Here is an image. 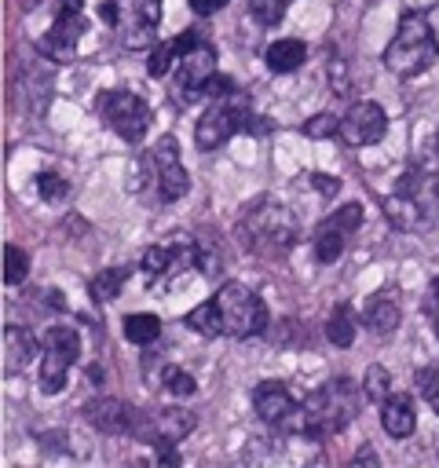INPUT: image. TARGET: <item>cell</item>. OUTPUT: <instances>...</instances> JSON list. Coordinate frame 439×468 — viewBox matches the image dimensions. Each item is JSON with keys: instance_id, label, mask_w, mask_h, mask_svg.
<instances>
[{"instance_id": "obj_32", "label": "cell", "mask_w": 439, "mask_h": 468, "mask_svg": "<svg viewBox=\"0 0 439 468\" xmlns=\"http://www.w3.org/2000/svg\"><path fill=\"white\" fill-rule=\"evenodd\" d=\"M304 135H307V139H329V135H340V117H333V113H315V117L304 124Z\"/></svg>"}, {"instance_id": "obj_16", "label": "cell", "mask_w": 439, "mask_h": 468, "mask_svg": "<svg viewBox=\"0 0 439 468\" xmlns=\"http://www.w3.org/2000/svg\"><path fill=\"white\" fill-rule=\"evenodd\" d=\"M84 33V15H59L55 11V22L51 29L40 37V51L51 58V62H70L77 55V37Z\"/></svg>"}, {"instance_id": "obj_33", "label": "cell", "mask_w": 439, "mask_h": 468, "mask_svg": "<svg viewBox=\"0 0 439 468\" xmlns=\"http://www.w3.org/2000/svg\"><path fill=\"white\" fill-rule=\"evenodd\" d=\"M37 186H40V197H44V201H62V197H66V190H70V186H66V179H62L59 172H44Z\"/></svg>"}, {"instance_id": "obj_40", "label": "cell", "mask_w": 439, "mask_h": 468, "mask_svg": "<svg viewBox=\"0 0 439 468\" xmlns=\"http://www.w3.org/2000/svg\"><path fill=\"white\" fill-rule=\"evenodd\" d=\"M428 406H432V410L439 413V395H432V399H428Z\"/></svg>"}, {"instance_id": "obj_7", "label": "cell", "mask_w": 439, "mask_h": 468, "mask_svg": "<svg viewBox=\"0 0 439 468\" xmlns=\"http://www.w3.org/2000/svg\"><path fill=\"white\" fill-rule=\"evenodd\" d=\"M80 355V336L73 325H51L44 329V355H40V391L59 395L66 388L70 366Z\"/></svg>"}, {"instance_id": "obj_18", "label": "cell", "mask_w": 439, "mask_h": 468, "mask_svg": "<svg viewBox=\"0 0 439 468\" xmlns=\"http://www.w3.org/2000/svg\"><path fill=\"white\" fill-rule=\"evenodd\" d=\"M380 428H384L391 439H406V435H413V428H417L413 399L402 395V391H391V395L380 402Z\"/></svg>"}, {"instance_id": "obj_6", "label": "cell", "mask_w": 439, "mask_h": 468, "mask_svg": "<svg viewBox=\"0 0 439 468\" xmlns=\"http://www.w3.org/2000/svg\"><path fill=\"white\" fill-rule=\"evenodd\" d=\"M161 4L165 0H106L99 4V18L121 33L124 48H150L157 40L161 26Z\"/></svg>"}, {"instance_id": "obj_9", "label": "cell", "mask_w": 439, "mask_h": 468, "mask_svg": "<svg viewBox=\"0 0 439 468\" xmlns=\"http://www.w3.org/2000/svg\"><path fill=\"white\" fill-rule=\"evenodd\" d=\"M172 73H176V91H179V99H183V102H198V99L209 91L212 77H216V48L198 37V40L179 55V62H176Z\"/></svg>"}, {"instance_id": "obj_20", "label": "cell", "mask_w": 439, "mask_h": 468, "mask_svg": "<svg viewBox=\"0 0 439 468\" xmlns=\"http://www.w3.org/2000/svg\"><path fill=\"white\" fill-rule=\"evenodd\" d=\"M263 62L271 73H293L307 62V44L296 40V37H278L267 51H263Z\"/></svg>"}, {"instance_id": "obj_38", "label": "cell", "mask_w": 439, "mask_h": 468, "mask_svg": "<svg viewBox=\"0 0 439 468\" xmlns=\"http://www.w3.org/2000/svg\"><path fill=\"white\" fill-rule=\"evenodd\" d=\"M424 15H428V26H432V37H435V44H439V4H432V7L424 11Z\"/></svg>"}, {"instance_id": "obj_25", "label": "cell", "mask_w": 439, "mask_h": 468, "mask_svg": "<svg viewBox=\"0 0 439 468\" xmlns=\"http://www.w3.org/2000/svg\"><path fill=\"white\" fill-rule=\"evenodd\" d=\"M183 325H190V329L201 333V336H223V318H220L216 300H205V303H198L194 311H187Z\"/></svg>"}, {"instance_id": "obj_35", "label": "cell", "mask_w": 439, "mask_h": 468, "mask_svg": "<svg viewBox=\"0 0 439 468\" xmlns=\"http://www.w3.org/2000/svg\"><path fill=\"white\" fill-rule=\"evenodd\" d=\"M424 314L432 318V329H435V336H439V278L432 282V289H428V296H424Z\"/></svg>"}, {"instance_id": "obj_14", "label": "cell", "mask_w": 439, "mask_h": 468, "mask_svg": "<svg viewBox=\"0 0 439 468\" xmlns=\"http://www.w3.org/2000/svg\"><path fill=\"white\" fill-rule=\"evenodd\" d=\"M384 132H388V113L373 99L351 102L348 113L340 117V139L348 146H373L384 139Z\"/></svg>"}, {"instance_id": "obj_22", "label": "cell", "mask_w": 439, "mask_h": 468, "mask_svg": "<svg viewBox=\"0 0 439 468\" xmlns=\"http://www.w3.org/2000/svg\"><path fill=\"white\" fill-rule=\"evenodd\" d=\"M366 329L369 333H377V336H388L391 329H399V303L391 300V296H373L369 303H366Z\"/></svg>"}, {"instance_id": "obj_2", "label": "cell", "mask_w": 439, "mask_h": 468, "mask_svg": "<svg viewBox=\"0 0 439 468\" xmlns=\"http://www.w3.org/2000/svg\"><path fill=\"white\" fill-rule=\"evenodd\" d=\"M384 216L391 219V227L410 234L439 227V179L421 168L402 172L395 190L384 197Z\"/></svg>"}, {"instance_id": "obj_30", "label": "cell", "mask_w": 439, "mask_h": 468, "mask_svg": "<svg viewBox=\"0 0 439 468\" xmlns=\"http://www.w3.org/2000/svg\"><path fill=\"white\" fill-rule=\"evenodd\" d=\"M161 384H165L172 395H179V399H187V395L198 391V380H194L187 369H179V366H165V369H161Z\"/></svg>"}, {"instance_id": "obj_13", "label": "cell", "mask_w": 439, "mask_h": 468, "mask_svg": "<svg viewBox=\"0 0 439 468\" xmlns=\"http://www.w3.org/2000/svg\"><path fill=\"white\" fill-rule=\"evenodd\" d=\"M150 165H154V179H157V194L161 201H179L190 190V176L179 161V143L172 135H161L157 146L150 150Z\"/></svg>"}, {"instance_id": "obj_36", "label": "cell", "mask_w": 439, "mask_h": 468, "mask_svg": "<svg viewBox=\"0 0 439 468\" xmlns=\"http://www.w3.org/2000/svg\"><path fill=\"white\" fill-rule=\"evenodd\" d=\"M190 4V11L194 15H201V18H209V15H216V11H223L230 0H187Z\"/></svg>"}, {"instance_id": "obj_34", "label": "cell", "mask_w": 439, "mask_h": 468, "mask_svg": "<svg viewBox=\"0 0 439 468\" xmlns=\"http://www.w3.org/2000/svg\"><path fill=\"white\" fill-rule=\"evenodd\" d=\"M417 391L424 395V399H432V395H439V362H428L424 369H417Z\"/></svg>"}, {"instance_id": "obj_27", "label": "cell", "mask_w": 439, "mask_h": 468, "mask_svg": "<svg viewBox=\"0 0 439 468\" xmlns=\"http://www.w3.org/2000/svg\"><path fill=\"white\" fill-rule=\"evenodd\" d=\"M124 336H128L132 344H154V340L161 336V318H157V314H146V311L128 314V318H124Z\"/></svg>"}, {"instance_id": "obj_8", "label": "cell", "mask_w": 439, "mask_h": 468, "mask_svg": "<svg viewBox=\"0 0 439 468\" xmlns=\"http://www.w3.org/2000/svg\"><path fill=\"white\" fill-rule=\"evenodd\" d=\"M99 113L102 121L124 139V143H139L154 121L150 106L135 95V91H124V88H110L99 95Z\"/></svg>"}, {"instance_id": "obj_11", "label": "cell", "mask_w": 439, "mask_h": 468, "mask_svg": "<svg viewBox=\"0 0 439 468\" xmlns=\"http://www.w3.org/2000/svg\"><path fill=\"white\" fill-rule=\"evenodd\" d=\"M359 223H362V205H359V201H348V205H340L337 212H329V216L315 227V238H311L315 260H318V263H333V260L344 252L348 238L359 230Z\"/></svg>"}, {"instance_id": "obj_24", "label": "cell", "mask_w": 439, "mask_h": 468, "mask_svg": "<svg viewBox=\"0 0 439 468\" xmlns=\"http://www.w3.org/2000/svg\"><path fill=\"white\" fill-rule=\"evenodd\" d=\"M128 267H102L95 278H91V300H99V303H106V300H117L121 296V289H124V282H128Z\"/></svg>"}, {"instance_id": "obj_37", "label": "cell", "mask_w": 439, "mask_h": 468, "mask_svg": "<svg viewBox=\"0 0 439 468\" xmlns=\"http://www.w3.org/2000/svg\"><path fill=\"white\" fill-rule=\"evenodd\" d=\"M307 183H311L315 190H322V194H337V190H340V179H333V176H322V172L307 176Z\"/></svg>"}, {"instance_id": "obj_26", "label": "cell", "mask_w": 439, "mask_h": 468, "mask_svg": "<svg viewBox=\"0 0 439 468\" xmlns=\"http://www.w3.org/2000/svg\"><path fill=\"white\" fill-rule=\"evenodd\" d=\"M326 336H329V344H337V347H351V340H355V314H351L348 303H337V307L329 311V318H326Z\"/></svg>"}, {"instance_id": "obj_19", "label": "cell", "mask_w": 439, "mask_h": 468, "mask_svg": "<svg viewBox=\"0 0 439 468\" xmlns=\"http://www.w3.org/2000/svg\"><path fill=\"white\" fill-rule=\"evenodd\" d=\"M194 431V413H187V410H161V413H154L150 417V442L157 446V442H183L187 435Z\"/></svg>"}, {"instance_id": "obj_31", "label": "cell", "mask_w": 439, "mask_h": 468, "mask_svg": "<svg viewBox=\"0 0 439 468\" xmlns=\"http://www.w3.org/2000/svg\"><path fill=\"white\" fill-rule=\"evenodd\" d=\"M285 7H289V0H249V15L260 26H278L285 18Z\"/></svg>"}, {"instance_id": "obj_3", "label": "cell", "mask_w": 439, "mask_h": 468, "mask_svg": "<svg viewBox=\"0 0 439 468\" xmlns=\"http://www.w3.org/2000/svg\"><path fill=\"white\" fill-rule=\"evenodd\" d=\"M296 230V216L274 197H256L238 216V238L252 252H285L293 249Z\"/></svg>"}, {"instance_id": "obj_28", "label": "cell", "mask_w": 439, "mask_h": 468, "mask_svg": "<svg viewBox=\"0 0 439 468\" xmlns=\"http://www.w3.org/2000/svg\"><path fill=\"white\" fill-rule=\"evenodd\" d=\"M362 391H366V402H384L391 391H395V384H391V373L384 369V366H366V377H362Z\"/></svg>"}, {"instance_id": "obj_23", "label": "cell", "mask_w": 439, "mask_h": 468, "mask_svg": "<svg viewBox=\"0 0 439 468\" xmlns=\"http://www.w3.org/2000/svg\"><path fill=\"white\" fill-rule=\"evenodd\" d=\"M33 355V340L22 325H4V373H18Z\"/></svg>"}, {"instance_id": "obj_39", "label": "cell", "mask_w": 439, "mask_h": 468, "mask_svg": "<svg viewBox=\"0 0 439 468\" xmlns=\"http://www.w3.org/2000/svg\"><path fill=\"white\" fill-rule=\"evenodd\" d=\"M366 461H369V464H377V461H380V457H377V453H373V450H369V446H362V450H359V453H355V464H366Z\"/></svg>"}, {"instance_id": "obj_12", "label": "cell", "mask_w": 439, "mask_h": 468, "mask_svg": "<svg viewBox=\"0 0 439 468\" xmlns=\"http://www.w3.org/2000/svg\"><path fill=\"white\" fill-rule=\"evenodd\" d=\"M179 267H201V241H194L190 234H168L165 241H157L143 252L146 278H165Z\"/></svg>"}, {"instance_id": "obj_15", "label": "cell", "mask_w": 439, "mask_h": 468, "mask_svg": "<svg viewBox=\"0 0 439 468\" xmlns=\"http://www.w3.org/2000/svg\"><path fill=\"white\" fill-rule=\"evenodd\" d=\"M84 417H88L91 428H99L106 435H132L135 420H139V410L121 402V399H91L84 406Z\"/></svg>"}, {"instance_id": "obj_29", "label": "cell", "mask_w": 439, "mask_h": 468, "mask_svg": "<svg viewBox=\"0 0 439 468\" xmlns=\"http://www.w3.org/2000/svg\"><path fill=\"white\" fill-rule=\"evenodd\" d=\"M26 274H29V256L18 249V245H4V282L7 285H22L26 282Z\"/></svg>"}, {"instance_id": "obj_17", "label": "cell", "mask_w": 439, "mask_h": 468, "mask_svg": "<svg viewBox=\"0 0 439 468\" xmlns=\"http://www.w3.org/2000/svg\"><path fill=\"white\" fill-rule=\"evenodd\" d=\"M252 410H256L260 420H267V424L278 428L296 410V399H293V391L282 380H260L252 388Z\"/></svg>"}, {"instance_id": "obj_1", "label": "cell", "mask_w": 439, "mask_h": 468, "mask_svg": "<svg viewBox=\"0 0 439 468\" xmlns=\"http://www.w3.org/2000/svg\"><path fill=\"white\" fill-rule=\"evenodd\" d=\"M362 399H366L362 384H355V380H348V377L326 380V384L315 388L304 402H296V410L278 424V431L300 435V439H329V435L344 431V428L355 420Z\"/></svg>"}, {"instance_id": "obj_4", "label": "cell", "mask_w": 439, "mask_h": 468, "mask_svg": "<svg viewBox=\"0 0 439 468\" xmlns=\"http://www.w3.org/2000/svg\"><path fill=\"white\" fill-rule=\"evenodd\" d=\"M439 55V44L432 37L428 15L424 11H402L399 29L391 37V44L384 48V66L399 77H413L421 69H428Z\"/></svg>"}, {"instance_id": "obj_41", "label": "cell", "mask_w": 439, "mask_h": 468, "mask_svg": "<svg viewBox=\"0 0 439 468\" xmlns=\"http://www.w3.org/2000/svg\"><path fill=\"white\" fill-rule=\"evenodd\" d=\"M435 150H439V132H435Z\"/></svg>"}, {"instance_id": "obj_21", "label": "cell", "mask_w": 439, "mask_h": 468, "mask_svg": "<svg viewBox=\"0 0 439 468\" xmlns=\"http://www.w3.org/2000/svg\"><path fill=\"white\" fill-rule=\"evenodd\" d=\"M198 40V33H179V37H172V40H161L154 51H150V62H146V73L154 77V80H161V77H168L172 69H176V62H179V55L190 48Z\"/></svg>"}, {"instance_id": "obj_10", "label": "cell", "mask_w": 439, "mask_h": 468, "mask_svg": "<svg viewBox=\"0 0 439 468\" xmlns=\"http://www.w3.org/2000/svg\"><path fill=\"white\" fill-rule=\"evenodd\" d=\"M245 121H249V106L230 102V95H227V99H216V102L198 117V128H194L198 150H220L238 128H245Z\"/></svg>"}, {"instance_id": "obj_5", "label": "cell", "mask_w": 439, "mask_h": 468, "mask_svg": "<svg viewBox=\"0 0 439 468\" xmlns=\"http://www.w3.org/2000/svg\"><path fill=\"white\" fill-rule=\"evenodd\" d=\"M212 300H216L220 318H223V336L249 340V336H260V333L267 329V303H263L260 292H252L249 285H241V282H223Z\"/></svg>"}]
</instances>
